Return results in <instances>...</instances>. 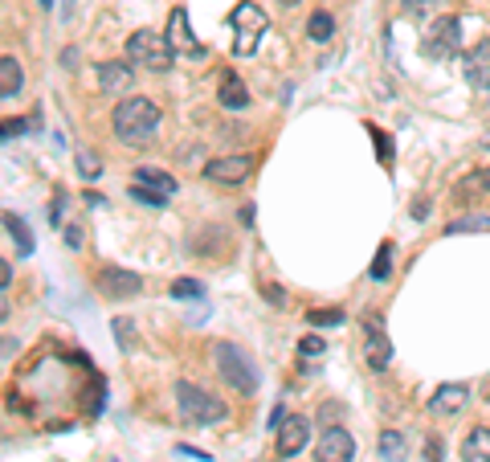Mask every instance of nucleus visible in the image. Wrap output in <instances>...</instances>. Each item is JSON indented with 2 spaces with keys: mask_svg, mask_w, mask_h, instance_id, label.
Instances as JSON below:
<instances>
[{
  "mask_svg": "<svg viewBox=\"0 0 490 462\" xmlns=\"http://www.w3.org/2000/svg\"><path fill=\"white\" fill-rule=\"evenodd\" d=\"M307 438H311V422L307 417H287V422L278 425V454L282 458H295L303 446H307Z\"/></svg>",
  "mask_w": 490,
  "mask_h": 462,
  "instance_id": "nucleus-12",
  "label": "nucleus"
},
{
  "mask_svg": "<svg viewBox=\"0 0 490 462\" xmlns=\"http://www.w3.org/2000/svg\"><path fill=\"white\" fill-rule=\"evenodd\" d=\"M266 303H274V307H287V290H282V287H266Z\"/></svg>",
  "mask_w": 490,
  "mask_h": 462,
  "instance_id": "nucleus-35",
  "label": "nucleus"
},
{
  "mask_svg": "<svg viewBox=\"0 0 490 462\" xmlns=\"http://www.w3.org/2000/svg\"><path fill=\"white\" fill-rule=\"evenodd\" d=\"M461 49V21L458 17H437L421 33V54L433 62H450Z\"/></svg>",
  "mask_w": 490,
  "mask_h": 462,
  "instance_id": "nucleus-6",
  "label": "nucleus"
},
{
  "mask_svg": "<svg viewBox=\"0 0 490 462\" xmlns=\"http://www.w3.org/2000/svg\"><path fill=\"white\" fill-rule=\"evenodd\" d=\"M466 401H470V385H442L429 397V409L433 414H458Z\"/></svg>",
  "mask_w": 490,
  "mask_h": 462,
  "instance_id": "nucleus-16",
  "label": "nucleus"
},
{
  "mask_svg": "<svg viewBox=\"0 0 490 462\" xmlns=\"http://www.w3.org/2000/svg\"><path fill=\"white\" fill-rule=\"evenodd\" d=\"M115 336H119V344L131 352V348H135V323H131V319H115Z\"/></svg>",
  "mask_w": 490,
  "mask_h": 462,
  "instance_id": "nucleus-32",
  "label": "nucleus"
},
{
  "mask_svg": "<svg viewBox=\"0 0 490 462\" xmlns=\"http://www.w3.org/2000/svg\"><path fill=\"white\" fill-rule=\"evenodd\" d=\"M352 458H356V438L339 430V425H327L315 446V462H352Z\"/></svg>",
  "mask_w": 490,
  "mask_h": 462,
  "instance_id": "nucleus-8",
  "label": "nucleus"
},
{
  "mask_svg": "<svg viewBox=\"0 0 490 462\" xmlns=\"http://www.w3.org/2000/svg\"><path fill=\"white\" fill-rule=\"evenodd\" d=\"M461 74H466V82H470L474 90H486L490 87V38H482L478 46L461 58Z\"/></svg>",
  "mask_w": 490,
  "mask_h": 462,
  "instance_id": "nucleus-11",
  "label": "nucleus"
},
{
  "mask_svg": "<svg viewBox=\"0 0 490 462\" xmlns=\"http://www.w3.org/2000/svg\"><path fill=\"white\" fill-rule=\"evenodd\" d=\"M131 181H135V184H144V189H152V193H163V197H172V193H176V176L160 172V168H135Z\"/></svg>",
  "mask_w": 490,
  "mask_h": 462,
  "instance_id": "nucleus-18",
  "label": "nucleus"
},
{
  "mask_svg": "<svg viewBox=\"0 0 490 462\" xmlns=\"http://www.w3.org/2000/svg\"><path fill=\"white\" fill-rule=\"evenodd\" d=\"M41 4H54V0H41Z\"/></svg>",
  "mask_w": 490,
  "mask_h": 462,
  "instance_id": "nucleus-43",
  "label": "nucleus"
},
{
  "mask_svg": "<svg viewBox=\"0 0 490 462\" xmlns=\"http://www.w3.org/2000/svg\"><path fill=\"white\" fill-rule=\"evenodd\" d=\"M4 230L12 233V241H17V254H21V258H29V254H33V233H29V225L21 222L17 213H4Z\"/></svg>",
  "mask_w": 490,
  "mask_h": 462,
  "instance_id": "nucleus-21",
  "label": "nucleus"
},
{
  "mask_svg": "<svg viewBox=\"0 0 490 462\" xmlns=\"http://www.w3.org/2000/svg\"><path fill=\"white\" fill-rule=\"evenodd\" d=\"M163 38H168V46H172L176 54H184V58H201L204 54V46L193 38V25H188V13L184 9L168 13V33H163Z\"/></svg>",
  "mask_w": 490,
  "mask_h": 462,
  "instance_id": "nucleus-9",
  "label": "nucleus"
},
{
  "mask_svg": "<svg viewBox=\"0 0 490 462\" xmlns=\"http://www.w3.org/2000/svg\"><path fill=\"white\" fill-rule=\"evenodd\" d=\"M453 197L458 201H482V197H490V168H474V172H466L458 184H453Z\"/></svg>",
  "mask_w": 490,
  "mask_h": 462,
  "instance_id": "nucleus-15",
  "label": "nucleus"
},
{
  "mask_svg": "<svg viewBox=\"0 0 490 462\" xmlns=\"http://www.w3.org/2000/svg\"><path fill=\"white\" fill-rule=\"evenodd\" d=\"M212 365H217V373H221V381L229 389H237V393H258V365H253V357L245 352V348L229 344V340H217L212 344Z\"/></svg>",
  "mask_w": 490,
  "mask_h": 462,
  "instance_id": "nucleus-2",
  "label": "nucleus"
},
{
  "mask_svg": "<svg viewBox=\"0 0 490 462\" xmlns=\"http://www.w3.org/2000/svg\"><path fill=\"white\" fill-rule=\"evenodd\" d=\"M404 454H409L404 433H396V430H385V433H380V458H385V462H404Z\"/></svg>",
  "mask_w": 490,
  "mask_h": 462,
  "instance_id": "nucleus-22",
  "label": "nucleus"
},
{
  "mask_svg": "<svg viewBox=\"0 0 490 462\" xmlns=\"http://www.w3.org/2000/svg\"><path fill=\"white\" fill-rule=\"evenodd\" d=\"M409 13H433V9H442V0H401Z\"/></svg>",
  "mask_w": 490,
  "mask_h": 462,
  "instance_id": "nucleus-33",
  "label": "nucleus"
},
{
  "mask_svg": "<svg viewBox=\"0 0 490 462\" xmlns=\"http://www.w3.org/2000/svg\"><path fill=\"white\" fill-rule=\"evenodd\" d=\"M9 279H12V266H9V262H4V258H0V290L9 287Z\"/></svg>",
  "mask_w": 490,
  "mask_h": 462,
  "instance_id": "nucleus-37",
  "label": "nucleus"
},
{
  "mask_svg": "<svg viewBox=\"0 0 490 462\" xmlns=\"http://www.w3.org/2000/svg\"><path fill=\"white\" fill-rule=\"evenodd\" d=\"M82 241H87L82 225H66V246H70V250H82Z\"/></svg>",
  "mask_w": 490,
  "mask_h": 462,
  "instance_id": "nucleus-34",
  "label": "nucleus"
},
{
  "mask_svg": "<svg viewBox=\"0 0 490 462\" xmlns=\"http://www.w3.org/2000/svg\"><path fill=\"white\" fill-rule=\"evenodd\" d=\"M176 409H180L184 422H193V425H212V422H225V417H229V405H225L221 397L204 393L201 385H188V381L176 385Z\"/></svg>",
  "mask_w": 490,
  "mask_h": 462,
  "instance_id": "nucleus-3",
  "label": "nucleus"
},
{
  "mask_svg": "<svg viewBox=\"0 0 490 462\" xmlns=\"http://www.w3.org/2000/svg\"><path fill=\"white\" fill-rule=\"evenodd\" d=\"M172 54L176 49L168 46L163 33L139 29L127 38V62H131V66H147V70H155V74H163V70H172Z\"/></svg>",
  "mask_w": 490,
  "mask_h": 462,
  "instance_id": "nucleus-4",
  "label": "nucleus"
},
{
  "mask_svg": "<svg viewBox=\"0 0 490 462\" xmlns=\"http://www.w3.org/2000/svg\"><path fill=\"white\" fill-rule=\"evenodd\" d=\"M78 172L87 176V181H98V176H103V164H98V155L90 152V147H82V152H78Z\"/></svg>",
  "mask_w": 490,
  "mask_h": 462,
  "instance_id": "nucleus-28",
  "label": "nucleus"
},
{
  "mask_svg": "<svg viewBox=\"0 0 490 462\" xmlns=\"http://www.w3.org/2000/svg\"><path fill=\"white\" fill-rule=\"evenodd\" d=\"M282 4H298V0H282Z\"/></svg>",
  "mask_w": 490,
  "mask_h": 462,
  "instance_id": "nucleus-41",
  "label": "nucleus"
},
{
  "mask_svg": "<svg viewBox=\"0 0 490 462\" xmlns=\"http://www.w3.org/2000/svg\"><path fill=\"white\" fill-rule=\"evenodd\" d=\"M131 82H135V74L127 62H103V66H98V90H103V95L119 98L131 90Z\"/></svg>",
  "mask_w": 490,
  "mask_h": 462,
  "instance_id": "nucleus-13",
  "label": "nucleus"
},
{
  "mask_svg": "<svg viewBox=\"0 0 490 462\" xmlns=\"http://www.w3.org/2000/svg\"><path fill=\"white\" fill-rule=\"evenodd\" d=\"M155 127H160V106L152 98H123L115 106V135L127 147H144L152 144Z\"/></svg>",
  "mask_w": 490,
  "mask_h": 462,
  "instance_id": "nucleus-1",
  "label": "nucleus"
},
{
  "mask_svg": "<svg viewBox=\"0 0 490 462\" xmlns=\"http://www.w3.org/2000/svg\"><path fill=\"white\" fill-rule=\"evenodd\" d=\"M376 282H385L388 274H393V241H385L380 246V254H376V262H372V270H368Z\"/></svg>",
  "mask_w": 490,
  "mask_h": 462,
  "instance_id": "nucleus-25",
  "label": "nucleus"
},
{
  "mask_svg": "<svg viewBox=\"0 0 490 462\" xmlns=\"http://www.w3.org/2000/svg\"><path fill=\"white\" fill-rule=\"evenodd\" d=\"M442 446H437V438H429V442H425V462H442Z\"/></svg>",
  "mask_w": 490,
  "mask_h": 462,
  "instance_id": "nucleus-36",
  "label": "nucleus"
},
{
  "mask_svg": "<svg viewBox=\"0 0 490 462\" xmlns=\"http://www.w3.org/2000/svg\"><path fill=\"white\" fill-rule=\"evenodd\" d=\"M4 135H9V123H0V139H4Z\"/></svg>",
  "mask_w": 490,
  "mask_h": 462,
  "instance_id": "nucleus-40",
  "label": "nucleus"
},
{
  "mask_svg": "<svg viewBox=\"0 0 490 462\" xmlns=\"http://www.w3.org/2000/svg\"><path fill=\"white\" fill-rule=\"evenodd\" d=\"M482 144H486V147H490V135H486V139H482Z\"/></svg>",
  "mask_w": 490,
  "mask_h": 462,
  "instance_id": "nucleus-42",
  "label": "nucleus"
},
{
  "mask_svg": "<svg viewBox=\"0 0 490 462\" xmlns=\"http://www.w3.org/2000/svg\"><path fill=\"white\" fill-rule=\"evenodd\" d=\"M388 365H393V344H388L385 332H376V336H368V368L385 373Z\"/></svg>",
  "mask_w": 490,
  "mask_h": 462,
  "instance_id": "nucleus-20",
  "label": "nucleus"
},
{
  "mask_svg": "<svg viewBox=\"0 0 490 462\" xmlns=\"http://www.w3.org/2000/svg\"><path fill=\"white\" fill-rule=\"evenodd\" d=\"M307 323H311V328H336V323H344V311H339V307L307 311Z\"/></svg>",
  "mask_w": 490,
  "mask_h": 462,
  "instance_id": "nucleus-26",
  "label": "nucleus"
},
{
  "mask_svg": "<svg viewBox=\"0 0 490 462\" xmlns=\"http://www.w3.org/2000/svg\"><path fill=\"white\" fill-rule=\"evenodd\" d=\"M127 197L139 201V205H152V209H163V205H168V197H163V193H152V189H144V184H135V181H131V193H127Z\"/></svg>",
  "mask_w": 490,
  "mask_h": 462,
  "instance_id": "nucleus-27",
  "label": "nucleus"
},
{
  "mask_svg": "<svg viewBox=\"0 0 490 462\" xmlns=\"http://www.w3.org/2000/svg\"><path fill=\"white\" fill-rule=\"evenodd\" d=\"M95 287H98V295H106V298H135L139 290H144V279H139L135 270L106 266V270H98Z\"/></svg>",
  "mask_w": 490,
  "mask_h": 462,
  "instance_id": "nucleus-7",
  "label": "nucleus"
},
{
  "mask_svg": "<svg viewBox=\"0 0 490 462\" xmlns=\"http://www.w3.org/2000/svg\"><path fill=\"white\" fill-rule=\"evenodd\" d=\"M25 87V70H21L17 58H0V98H12L21 95Z\"/></svg>",
  "mask_w": 490,
  "mask_h": 462,
  "instance_id": "nucleus-17",
  "label": "nucleus"
},
{
  "mask_svg": "<svg viewBox=\"0 0 490 462\" xmlns=\"http://www.w3.org/2000/svg\"><path fill=\"white\" fill-rule=\"evenodd\" d=\"M287 417H290V414H287V409H282V405H278V409H274V414H270V425H274V430H278V425L287 422Z\"/></svg>",
  "mask_w": 490,
  "mask_h": 462,
  "instance_id": "nucleus-38",
  "label": "nucleus"
},
{
  "mask_svg": "<svg viewBox=\"0 0 490 462\" xmlns=\"http://www.w3.org/2000/svg\"><path fill=\"white\" fill-rule=\"evenodd\" d=\"M461 458L466 462H490V430L478 425L474 433H466V442H461Z\"/></svg>",
  "mask_w": 490,
  "mask_h": 462,
  "instance_id": "nucleus-19",
  "label": "nucleus"
},
{
  "mask_svg": "<svg viewBox=\"0 0 490 462\" xmlns=\"http://www.w3.org/2000/svg\"><path fill=\"white\" fill-rule=\"evenodd\" d=\"M9 319V295H0V323Z\"/></svg>",
  "mask_w": 490,
  "mask_h": 462,
  "instance_id": "nucleus-39",
  "label": "nucleus"
},
{
  "mask_svg": "<svg viewBox=\"0 0 490 462\" xmlns=\"http://www.w3.org/2000/svg\"><path fill=\"white\" fill-rule=\"evenodd\" d=\"M172 295H176V298H201V295H204V282H196V279H176V282H172Z\"/></svg>",
  "mask_w": 490,
  "mask_h": 462,
  "instance_id": "nucleus-30",
  "label": "nucleus"
},
{
  "mask_svg": "<svg viewBox=\"0 0 490 462\" xmlns=\"http://www.w3.org/2000/svg\"><path fill=\"white\" fill-rule=\"evenodd\" d=\"M217 103L225 111H245L250 106V87L241 82L237 70H221V87H217Z\"/></svg>",
  "mask_w": 490,
  "mask_h": 462,
  "instance_id": "nucleus-14",
  "label": "nucleus"
},
{
  "mask_svg": "<svg viewBox=\"0 0 490 462\" xmlns=\"http://www.w3.org/2000/svg\"><path fill=\"white\" fill-rule=\"evenodd\" d=\"M368 131H372V144L380 152V160H385V168H393V139H388V131H380V127H368Z\"/></svg>",
  "mask_w": 490,
  "mask_h": 462,
  "instance_id": "nucleus-29",
  "label": "nucleus"
},
{
  "mask_svg": "<svg viewBox=\"0 0 490 462\" xmlns=\"http://www.w3.org/2000/svg\"><path fill=\"white\" fill-rule=\"evenodd\" d=\"M307 33H311V41H331V33H336V21H331V13H311V21H307Z\"/></svg>",
  "mask_w": 490,
  "mask_h": 462,
  "instance_id": "nucleus-23",
  "label": "nucleus"
},
{
  "mask_svg": "<svg viewBox=\"0 0 490 462\" xmlns=\"http://www.w3.org/2000/svg\"><path fill=\"white\" fill-rule=\"evenodd\" d=\"M229 25H233V54L237 58H250L253 49H258V41H262V33H266V13L258 9V4H237V9L229 13Z\"/></svg>",
  "mask_w": 490,
  "mask_h": 462,
  "instance_id": "nucleus-5",
  "label": "nucleus"
},
{
  "mask_svg": "<svg viewBox=\"0 0 490 462\" xmlns=\"http://www.w3.org/2000/svg\"><path fill=\"white\" fill-rule=\"evenodd\" d=\"M445 233H490V217H486V213H474V217H458V222L445 225Z\"/></svg>",
  "mask_w": 490,
  "mask_h": 462,
  "instance_id": "nucleus-24",
  "label": "nucleus"
},
{
  "mask_svg": "<svg viewBox=\"0 0 490 462\" xmlns=\"http://www.w3.org/2000/svg\"><path fill=\"white\" fill-rule=\"evenodd\" d=\"M204 176L217 184H245L253 176V155H221V160L204 164Z\"/></svg>",
  "mask_w": 490,
  "mask_h": 462,
  "instance_id": "nucleus-10",
  "label": "nucleus"
},
{
  "mask_svg": "<svg viewBox=\"0 0 490 462\" xmlns=\"http://www.w3.org/2000/svg\"><path fill=\"white\" fill-rule=\"evenodd\" d=\"M323 340H319V336H303V340H298V357H303V360H311V357H323Z\"/></svg>",
  "mask_w": 490,
  "mask_h": 462,
  "instance_id": "nucleus-31",
  "label": "nucleus"
}]
</instances>
